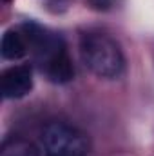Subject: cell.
Returning <instances> with one entry per match:
<instances>
[{"label": "cell", "instance_id": "6da1fadb", "mask_svg": "<svg viewBox=\"0 0 154 156\" xmlns=\"http://www.w3.org/2000/svg\"><path fill=\"white\" fill-rule=\"evenodd\" d=\"M80 55L91 73L113 80L125 69V58L120 45L105 33L87 31L80 37Z\"/></svg>", "mask_w": 154, "mask_h": 156}, {"label": "cell", "instance_id": "7a4b0ae2", "mask_svg": "<svg viewBox=\"0 0 154 156\" xmlns=\"http://www.w3.org/2000/svg\"><path fill=\"white\" fill-rule=\"evenodd\" d=\"M42 142L45 156H85L89 149L85 134L64 122L49 123L44 129Z\"/></svg>", "mask_w": 154, "mask_h": 156}, {"label": "cell", "instance_id": "3957f363", "mask_svg": "<svg viewBox=\"0 0 154 156\" xmlns=\"http://www.w3.org/2000/svg\"><path fill=\"white\" fill-rule=\"evenodd\" d=\"M24 35H26L27 47L35 53V56L42 64V67L49 60H53L56 55L65 51V44L58 35L47 31L45 27H42L38 24H35V22L24 24Z\"/></svg>", "mask_w": 154, "mask_h": 156}, {"label": "cell", "instance_id": "277c9868", "mask_svg": "<svg viewBox=\"0 0 154 156\" xmlns=\"http://www.w3.org/2000/svg\"><path fill=\"white\" fill-rule=\"evenodd\" d=\"M33 89V75L27 66L9 67L2 75V94L4 98L16 100L31 93Z\"/></svg>", "mask_w": 154, "mask_h": 156}, {"label": "cell", "instance_id": "5b68a950", "mask_svg": "<svg viewBox=\"0 0 154 156\" xmlns=\"http://www.w3.org/2000/svg\"><path fill=\"white\" fill-rule=\"evenodd\" d=\"M44 69H45L47 78L54 83H67L75 76V67H73V62H71L67 51H62L53 60H49L44 66Z\"/></svg>", "mask_w": 154, "mask_h": 156}, {"label": "cell", "instance_id": "8992f818", "mask_svg": "<svg viewBox=\"0 0 154 156\" xmlns=\"http://www.w3.org/2000/svg\"><path fill=\"white\" fill-rule=\"evenodd\" d=\"M0 53H2V56L5 60H20L27 53V42H26V38L18 31L9 29L2 37Z\"/></svg>", "mask_w": 154, "mask_h": 156}, {"label": "cell", "instance_id": "52a82bcc", "mask_svg": "<svg viewBox=\"0 0 154 156\" xmlns=\"http://www.w3.org/2000/svg\"><path fill=\"white\" fill-rule=\"evenodd\" d=\"M0 156H40V151L29 140L13 138V140H7L2 145Z\"/></svg>", "mask_w": 154, "mask_h": 156}, {"label": "cell", "instance_id": "ba28073f", "mask_svg": "<svg viewBox=\"0 0 154 156\" xmlns=\"http://www.w3.org/2000/svg\"><path fill=\"white\" fill-rule=\"evenodd\" d=\"M89 5L96 11H107L114 5V0H89Z\"/></svg>", "mask_w": 154, "mask_h": 156}]
</instances>
